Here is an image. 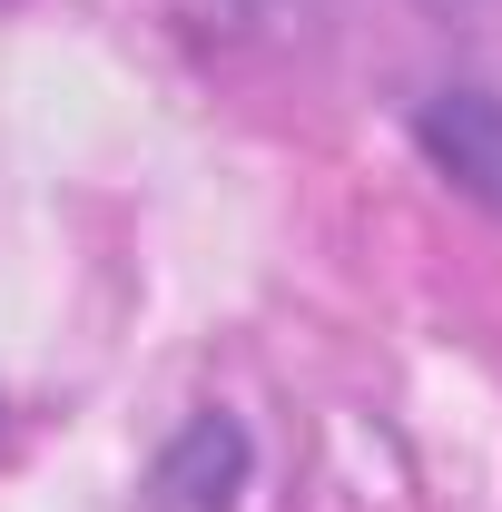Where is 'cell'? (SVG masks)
Returning <instances> with one entry per match:
<instances>
[{"instance_id":"2","label":"cell","mask_w":502,"mask_h":512,"mask_svg":"<svg viewBox=\"0 0 502 512\" xmlns=\"http://www.w3.org/2000/svg\"><path fill=\"white\" fill-rule=\"evenodd\" d=\"M247 473H256V434L227 404H197L188 424L168 434V453L148 463V503L158 512H237Z\"/></svg>"},{"instance_id":"1","label":"cell","mask_w":502,"mask_h":512,"mask_svg":"<svg viewBox=\"0 0 502 512\" xmlns=\"http://www.w3.org/2000/svg\"><path fill=\"white\" fill-rule=\"evenodd\" d=\"M414 148L453 197H473L483 217H502V89L483 79H443L414 99Z\"/></svg>"},{"instance_id":"3","label":"cell","mask_w":502,"mask_h":512,"mask_svg":"<svg viewBox=\"0 0 502 512\" xmlns=\"http://www.w3.org/2000/svg\"><path fill=\"white\" fill-rule=\"evenodd\" d=\"M247 20H296V10H315V0H237Z\"/></svg>"},{"instance_id":"4","label":"cell","mask_w":502,"mask_h":512,"mask_svg":"<svg viewBox=\"0 0 502 512\" xmlns=\"http://www.w3.org/2000/svg\"><path fill=\"white\" fill-rule=\"evenodd\" d=\"M424 10H473V0H424Z\"/></svg>"}]
</instances>
